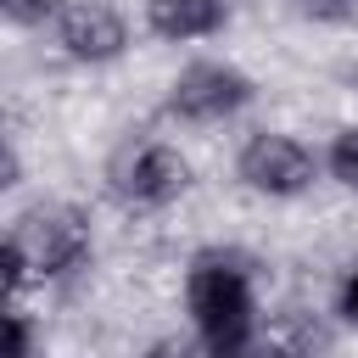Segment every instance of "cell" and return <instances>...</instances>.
Masks as SVG:
<instances>
[{"label": "cell", "mask_w": 358, "mask_h": 358, "mask_svg": "<svg viewBox=\"0 0 358 358\" xmlns=\"http://www.w3.org/2000/svg\"><path fill=\"white\" fill-rule=\"evenodd\" d=\"M95 241H90V224L78 207H28L11 218L6 229V246H0V268H6V296L17 302L28 285H45V280H67L90 263Z\"/></svg>", "instance_id": "6da1fadb"}, {"label": "cell", "mask_w": 358, "mask_h": 358, "mask_svg": "<svg viewBox=\"0 0 358 358\" xmlns=\"http://www.w3.org/2000/svg\"><path fill=\"white\" fill-rule=\"evenodd\" d=\"M185 302L201 347L213 358H235L257 336V302H252V274L235 252H201L185 274Z\"/></svg>", "instance_id": "7a4b0ae2"}, {"label": "cell", "mask_w": 358, "mask_h": 358, "mask_svg": "<svg viewBox=\"0 0 358 358\" xmlns=\"http://www.w3.org/2000/svg\"><path fill=\"white\" fill-rule=\"evenodd\" d=\"M235 173H241L246 190L274 196V201H291V196H302V190L319 179V162H313V151H308L296 134L263 129V134H252V140L241 145Z\"/></svg>", "instance_id": "3957f363"}, {"label": "cell", "mask_w": 358, "mask_h": 358, "mask_svg": "<svg viewBox=\"0 0 358 358\" xmlns=\"http://www.w3.org/2000/svg\"><path fill=\"white\" fill-rule=\"evenodd\" d=\"M246 101H252V78L229 62H190L168 90V112L179 123H224Z\"/></svg>", "instance_id": "277c9868"}, {"label": "cell", "mask_w": 358, "mask_h": 358, "mask_svg": "<svg viewBox=\"0 0 358 358\" xmlns=\"http://www.w3.org/2000/svg\"><path fill=\"white\" fill-rule=\"evenodd\" d=\"M190 190V162L173 151V145H140V151H129L117 168H112V196L123 201V207H140V213H151V207H168V201H179Z\"/></svg>", "instance_id": "5b68a950"}, {"label": "cell", "mask_w": 358, "mask_h": 358, "mask_svg": "<svg viewBox=\"0 0 358 358\" xmlns=\"http://www.w3.org/2000/svg\"><path fill=\"white\" fill-rule=\"evenodd\" d=\"M56 39L73 62H117L129 45V22L112 0H67L56 17Z\"/></svg>", "instance_id": "8992f818"}, {"label": "cell", "mask_w": 358, "mask_h": 358, "mask_svg": "<svg viewBox=\"0 0 358 358\" xmlns=\"http://www.w3.org/2000/svg\"><path fill=\"white\" fill-rule=\"evenodd\" d=\"M224 22H229V6L224 0H145V28L157 39H173V45L207 39Z\"/></svg>", "instance_id": "52a82bcc"}, {"label": "cell", "mask_w": 358, "mask_h": 358, "mask_svg": "<svg viewBox=\"0 0 358 358\" xmlns=\"http://www.w3.org/2000/svg\"><path fill=\"white\" fill-rule=\"evenodd\" d=\"M324 168H330V179H336V185H347V190L358 196V123H352V129H341V134L330 140Z\"/></svg>", "instance_id": "ba28073f"}, {"label": "cell", "mask_w": 358, "mask_h": 358, "mask_svg": "<svg viewBox=\"0 0 358 358\" xmlns=\"http://www.w3.org/2000/svg\"><path fill=\"white\" fill-rule=\"evenodd\" d=\"M296 17L324 22V28H347V22H358V0H296Z\"/></svg>", "instance_id": "9c48e42d"}, {"label": "cell", "mask_w": 358, "mask_h": 358, "mask_svg": "<svg viewBox=\"0 0 358 358\" xmlns=\"http://www.w3.org/2000/svg\"><path fill=\"white\" fill-rule=\"evenodd\" d=\"M62 6H67V0H0L6 22H17V28H39V22H50V17H62Z\"/></svg>", "instance_id": "30bf717a"}, {"label": "cell", "mask_w": 358, "mask_h": 358, "mask_svg": "<svg viewBox=\"0 0 358 358\" xmlns=\"http://www.w3.org/2000/svg\"><path fill=\"white\" fill-rule=\"evenodd\" d=\"M28 347H34V341H28V319L11 308V313H6V352H11V358H28Z\"/></svg>", "instance_id": "8fae6325"}, {"label": "cell", "mask_w": 358, "mask_h": 358, "mask_svg": "<svg viewBox=\"0 0 358 358\" xmlns=\"http://www.w3.org/2000/svg\"><path fill=\"white\" fill-rule=\"evenodd\" d=\"M336 313H341L347 324H358V268L341 280V291H336Z\"/></svg>", "instance_id": "7c38bea8"}, {"label": "cell", "mask_w": 358, "mask_h": 358, "mask_svg": "<svg viewBox=\"0 0 358 358\" xmlns=\"http://www.w3.org/2000/svg\"><path fill=\"white\" fill-rule=\"evenodd\" d=\"M352 84H358V73H352Z\"/></svg>", "instance_id": "4fadbf2b"}]
</instances>
